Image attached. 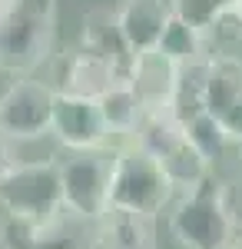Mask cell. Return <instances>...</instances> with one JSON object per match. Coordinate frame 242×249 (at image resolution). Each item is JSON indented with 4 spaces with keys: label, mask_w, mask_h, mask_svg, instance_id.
Listing matches in <instances>:
<instances>
[{
    "label": "cell",
    "mask_w": 242,
    "mask_h": 249,
    "mask_svg": "<svg viewBox=\"0 0 242 249\" xmlns=\"http://www.w3.org/2000/svg\"><path fill=\"white\" fill-rule=\"evenodd\" d=\"M56 0H3L0 7V70L30 73L53 53Z\"/></svg>",
    "instance_id": "1"
},
{
    "label": "cell",
    "mask_w": 242,
    "mask_h": 249,
    "mask_svg": "<svg viewBox=\"0 0 242 249\" xmlns=\"http://www.w3.org/2000/svg\"><path fill=\"white\" fill-rule=\"evenodd\" d=\"M173 193L176 190L169 183L166 170L159 166V160L153 153H146L136 143L116 150L110 176V206L156 216L173 199Z\"/></svg>",
    "instance_id": "2"
},
{
    "label": "cell",
    "mask_w": 242,
    "mask_h": 249,
    "mask_svg": "<svg viewBox=\"0 0 242 249\" xmlns=\"http://www.w3.org/2000/svg\"><path fill=\"white\" fill-rule=\"evenodd\" d=\"M116 150L96 146V150H70L56 160L60 173V203L63 210L76 213L83 219H100L110 206V176Z\"/></svg>",
    "instance_id": "3"
},
{
    "label": "cell",
    "mask_w": 242,
    "mask_h": 249,
    "mask_svg": "<svg viewBox=\"0 0 242 249\" xmlns=\"http://www.w3.org/2000/svg\"><path fill=\"white\" fill-rule=\"evenodd\" d=\"M0 210L20 219H43L63 210L60 173L53 160H17L0 173Z\"/></svg>",
    "instance_id": "4"
},
{
    "label": "cell",
    "mask_w": 242,
    "mask_h": 249,
    "mask_svg": "<svg viewBox=\"0 0 242 249\" xmlns=\"http://www.w3.org/2000/svg\"><path fill=\"white\" fill-rule=\"evenodd\" d=\"M169 236L183 249H225L236 239L219 193L209 179L176 203V210L169 213Z\"/></svg>",
    "instance_id": "5"
},
{
    "label": "cell",
    "mask_w": 242,
    "mask_h": 249,
    "mask_svg": "<svg viewBox=\"0 0 242 249\" xmlns=\"http://www.w3.org/2000/svg\"><path fill=\"white\" fill-rule=\"evenodd\" d=\"M0 249H96V223L70 210L43 219L7 216L0 226Z\"/></svg>",
    "instance_id": "6"
},
{
    "label": "cell",
    "mask_w": 242,
    "mask_h": 249,
    "mask_svg": "<svg viewBox=\"0 0 242 249\" xmlns=\"http://www.w3.org/2000/svg\"><path fill=\"white\" fill-rule=\"evenodd\" d=\"M56 90L43 80H17L0 96V133L7 140H40L50 133Z\"/></svg>",
    "instance_id": "7"
},
{
    "label": "cell",
    "mask_w": 242,
    "mask_h": 249,
    "mask_svg": "<svg viewBox=\"0 0 242 249\" xmlns=\"http://www.w3.org/2000/svg\"><path fill=\"white\" fill-rule=\"evenodd\" d=\"M50 133L67 150H96L110 140V130L103 123L100 103L90 96H53V113H50Z\"/></svg>",
    "instance_id": "8"
},
{
    "label": "cell",
    "mask_w": 242,
    "mask_h": 249,
    "mask_svg": "<svg viewBox=\"0 0 242 249\" xmlns=\"http://www.w3.org/2000/svg\"><path fill=\"white\" fill-rule=\"evenodd\" d=\"M53 80H56V93H70V96H103L113 83H120V73L113 70L106 60H100L96 53H90L86 47L76 50H63L56 57L53 67Z\"/></svg>",
    "instance_id": "9"
},
{
    "label": "cell",
    "mask_w": 242,
    "mask_h": 249,
    "mask_svg": "<svg viewBox=\"0 0 242 249\" xmlns=\"http://www.w3.org/2000/svg\"><path fill=\"white\" fill-rule=\"evenodd\" d=\"M113 10H116L120 34L133 50V57L156 50V43H159L169 17H173L169 0H120V7H113Z\"/></svg>",
    "instance_id": "10"
},
{
    "label": "cell",
    "mask_w": 242,
    "mask_h": 249,
    "mask_svg": "<svg viewBox=\"0 0 242 249\" xmlns=\"http://www.w3.org/2000/svg\"><path fill=\"white\" fill-rule=\"evenodd\" d=\"M80 47H86L90 53H96L100 60H106L123 80L130 77L133 50L126 47V40L120 34V23H116V10H113V7H93V10L83 14Z\"/></svg>",
    "instance_id": "11"
},
{
    "label": "cell",
    "mask_w": 242,
    "mask_h": 249,
    "mask_svg": "<svg viewBox=\"0 0 242 249\" xmlns=\"http://www.w3.org/2000/svg\"><path fill=\"white\" fill-rule=\"evenodd\" d=\"M96 249H159L156 216L106 206L96 219Z\"/></svg>",
    "instance_id": "12"
},
{
    "label": "cell",
    "mask_w": 242,
    "mask_h": 249,
    "mask_svg": "<svg viewBox=\"0 0 242 249\" xmlns=\"http://www.w3.org/2000/svg\"><path fill=\"white\" fill-rule=\"evenodd\" d=\"M126 83L133 87V93L139 96L143 110H149V107H166L169 96H173V87H176V63L166 60L159 50L136 53Z\"/></svg>",
    "instance_id": "13"
},
{
    "label": "cell",
    "mask_w": 242,
    "mask_h": 249,
    "mask_svg": "<svg viewBox=\"0 0 242 249\" xmlns=\"http://www.w3.org/2000/svg\"><path fill=\"white\" fill-rule=\"evenodd\" d=\"M96 103H100V113H103V123H106L110 133L133 136L139 116H143V103H139V96L133 93V87L126 80L113 83L103 96H96Z\"/></svg>",
    "instance_id": "14"
},
{
    "label": "cell",
    "mask_w": 242,
    "mask_h": 249,
    "mask_svg": "<svg viewBox=\"0 0 242 249\" xmlns=\"http://www.w3.org/2000/svg\"><path fill=\"white\" fill-rule=\"evenodd\" d=\"M156 50L179 67V63H189V60L209 57V34L189 27L186 20H179L173 14L166 30H163V37H159V43H156Z\"/></svg>",
    "instance_id": "15"
},
{
    "label": "cell",
    "mask_w": 242,
    "mask_h": 249,
    "mask_svg": "<svg viewBox=\"0 0 242 249\" xmlns=\"http://www.w3.org/2000/svg\"><path fill=\"white\" fill-rule=\"evenodd\" d=\"M183 133H186V140L196 146V153L203 156L209 166L219 163L223 153H225V146H229V136H225L223 126L216 123V116L206 113V110H199L196 116H189L186 123H183Z\"/></svg>",
    "instance_id": "16"
},
{
    "label": "cell",
    "mask_w": 242,
    "mask_h": 249,
    "mask_svg": "<svg viewBox=\"0 0 242 249\" xmlns=\"http://www.w3.org/2000/svg\"><path fill=\"white\" fill-rule=\"evenodd\" d=\"M236 3H239V0H169L173 14L179 20H186L189 27L203 30V34H209L225 14H232Z\"/></svg>",
    "instance_id": "17"
},
{
    "label": "cell",
    "mask_w": 242,
    "mask_h": 249,
    "mask_svg": "<svg viewBox=\"0 0 242 249\" xmlns=\"http://www.w3.org/2000/svg\"><path fill=\"white\" fill-rule=\"evenodd\" d=\"M216 193H219V203L225 210V219L232 226V236H242V173L229 176L225 183H216Z\"/></svg>",
    "instance_id": "18"
},
{
    "label": "cell",
    "mask_w": 242,
    "mask_h": 249,
    "mask_svg": "<svg viewBox=\"0 0 242 249\" xmlns=\"http://www.w3.org/2000/svg\"><path fill=\"white\" fill-rule=\"evenodd\" d=\"M17 163V156H14V140H7V136L0 133V173L7 170V166H14Z\"/></svg>",
    "instance_id": "19"
},
{
    "label": "cell",
    "mask_w": 242,
    "mask_h": 249,
    "mask_svg": "<svg viewBox=\"0 0 242 249\" xmlns=\"http://www.w3.org/2000/svg\"><path fill=\"white\" fill-rule=\"evenodd\" d=\"M225 249H242V236H236V239H232V243H229Z\"/></svg>",
    "instance_id": "20"
},
{
    "label": "cell",
    "mask_w": 242,
    "mask_h": 249,
    "mask_svg": "<svg viewBox=\"0 0 242 249\" xmlns=\"http://www.w3.org/2000/svg\"><path fill=\"white\" fill-rule=\"evenodd\" d=\"M232 17H236V20H239V23H242V0H239V3H236V10H232Z\"/></svg>",
    "instance_id": "21"
},
{
    "label": "cell",
    "mask_w": 242,
    "mask_h": 249,
    "mask_svg": "<svg viewBox=\"0 0 242 249\" xmlns=\"http://www.w3.org/2000/svg\"><path fill=\"white\" fill-rule=\"evenodd\" d=\"M239 156H242V143H239Z\"/></svg>",
    "instance_id": "22"
},
{
    "label": "cell",
    "mask_w": 242,
    "mask_h": 249,
    "mask_svg": "<svg viewBox=\"0 0 242 249\" xmlns=\"http://www.w3.org/2000/svg\"><path fill=\"white\" fill-rule=\"evenodd\" d=\"M0 7H3V0H0Z\"/></svg>",
    "instance_id": "23"
}]
</instances>
